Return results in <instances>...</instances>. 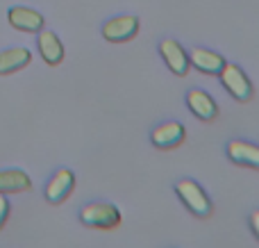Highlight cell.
I'll return each instance as SVG.
<instances>
[{
  "mask_svg": "<svg viewBox=\"0 0 259 248\" xmlns=\"http://www.w3.org/2000/svg\"><path fill=\"white\" fill-rule=\"evenodd\" d=\"M139 32V18L137 16H116L109 18L103 25V36L112 44H123V41L134 39Z\"/></svg>",
  "mask_w": 259,
  "mask_h": 248,
  "instance_id": "obj_4",
  "label": "cell"
},
{
  "mask_svg": "<svg viewBox=\"0 0 259 248\" xmlns=\"http://www.w3.org/2000/svg\"><path fill=\"white\" fill-rule=\"evenodd\" d=\"M228 157L234 164H241V167L259 169V146L250 144V141L232 139L228 144Z\"/></svg>",
  "mask_w": 259,
  "mask_h": 248,
  "instance_id": "obj_10",
  "label": "cell"
},
{
  "mask_svg": "<svg viewBox=\"0 0 259 248\" xmlns=\"http://www.w3.org/2000/svg\"><path fill=\"white\" fill-rule=\"evenodd\" d=\"M189 62L191 66H196L200 73H207V75H219L221 68L225 66V57L214 50L207 48H193L191 55H189Z\"/></svg>",
  "mask_w": 259,
  "mask_h": 248,
  "instance_id": "obj_9",
  "label": "cell"
},
{
  "mask_svg": "<svg viewBox=\"0 0 259 248\" xmlns=\"http://www.w3.org/2000/svg\"><path fill=\"white\" fill-rule=\"evenodd\" d=\"M39 53H41V57H44V62L50 64V66L62 64L64 46H62V41H59V36L55 34V32H50V30L39 32Z\"/></svg>",
  "mask_w": 259,
  "mask_h": 248,
  "instance_id": "obj_12",
  "label": "cell"
},
{
  "mask_svg": "<svg viewBox=\"0 0 259 248\" xmlns=\"http://www.w3.org/2000/svg\"><path fill=\"white\" fill-rule=\"evenodd\" d=\"M250 228H252V235L259 239V210L250 212Z\"/></svg>",
  "mask_w": 259,
  "mask_h": 248,
  "instance_id": "obj_16",
  "label": "cell"
},
{
  "mask_svg": "<svg viewBox=\"0 0 259 248\" xmlns=\"http://www.w3.org/2000/svg\"><path fill=\"white\" fill-rule=\"evenodd\" d=\"M32 62V53L23 46L16 48H9L0 53V75H9V73H16L21 68H25Z\"/></svg>",
  "mask_w": 259,
  "mask_h": 248,
  "instance_id": "obj_13",
  "label": "cell"
},
{
  "mask_svg": "<svg viewBox=\"0 0 259 248\" xmlns=\"http://www.w3.org/2000/svg\"><path fill=\"white\" fill-rule=\"evenodd\" d=\"M80 221L89 228H103V230H112L121 223V212L116 205L109 203H91L80 210Z\"/></svg>",
  "mask_w": 259,
  "mask_h": 248,
  "instance_id": "obj_2",
  "label": "cell"
},
{
  "mask_svg": "<svg viewBox=\"0 0 259 248\" xmlns=\"http://www.w3.org/2000/svg\"><path fill=\"white\" fill-rule=\"evenodd\" d=\"M32 180L21 169H5L0 171V194H18V191H30Z\"/></svg>",
  "mask_w": 259,
  "mask_h": 248,
  "instance_id": "obj_14",
  "label": "cell"
},
{
  "mask_svg": "<svg viewBox=\"0 0 259 248\" xmlns=\"http://www.w3.org/2000/svg\"><path fill=\"white\" fill-rule=\"evenodd\" d=\"M7 18H9V25H12L14 30L30 32V34L44 30V16H41L36 9H32V7H23V5L9 7Z\"/></svg>",
  "mask_w": 259,
  "mask_h": 248,
  "instance_id": "obj_6",
  "label": "cell"
},
{
  "mask_svg": "<svg viewBox=\"0 0 259 248\" xmlns=\"http://www.w3.org/2000/svg\"><path fill=\"white\" fill-rule=\"evenodd\" d=\"M175 191H178L180 200L184 203V208H187L189 212H193L196 217H209L211 214L209 196L205 194V189H202L196 180L184 178V180H180L178 185H175Z\"/></svg>",
  "mask_w": 259,
  "mask_h": 248,
  "instance_id": "obj_1",
  "label": "cell"
},
{
  "mask_svg": "<svg viewBox=\"0 0 259 248\" xmlns=\"http://www.w3.org/2000/svg\"><path fill=\"white\" fill-rule=\"evenodd\" d=\"M73 187H75V176H73V171L59 169V171L48 180V185H46V198L55 205L64 203V200L73 194Z\"/></svg>",
  "mask_w": 259,
  "mask_h": 248,
  "instance_id": "obj_7",
  "label": "cell"
},
{
  "mask_svg": "<svg viewBox=\"0 0 259 248\" xmlns=\"http://www.w3.org/2000/svg\"><path fill=\"white\" fill-rule=\"evenodd\" d=\"M184 135H187V130H184L182 123L168 121V123H161V126H157L155 130H152L150 141L157 146V148H175L178 144H182Z\"/></svg>",
  "mask_w": 259,
  "mask_h": 248,
  "instance_id": "obj_8",
  "label": "cell"
},
{
  "mask_svg": "<svg viewBox=\"0 0 259 248\" xmlns=\"http://www.w3.org/2000/svg\"><path fill=\"white\" fill-rule=\"evenodd\" d=\"M219 75H221V82H223L225 91H230V96H232V98L241 100V103L250 100L252 85H250V80H248V75L237 66V64L225 62V66L221 68Z\"/></svg>",
  "mask_w": 259,
  "mask_h": 248,
  "instance_id": "obj_3",
  "label": "cell"
},
{
  "mask_svg": "<svg viewBox=\"0 0 259 248\" xmlns=\"http://www.w3.org/2000/svg\"><path fill=\"white\" fill-rule=\"evenodd\" d=\"M187 105H189V109L200 118V121H211V118H216V114H219V107H216L214 98H211L207 91H202V89H191L189 91L187 94Z\"/></svg>",
  "mask_w": 259,
  "mask_h": 248,
  "instance_id": "obj_11",
  "label": "cell"
},
{
  "mask_svg": "<svg viewBox=\"0 0 259 248\" xmlns=\"http://www.w3.org/2000/svg\"><path fill=\"white\" fill-rule=\"evenodd\" d=\"M7 217H9V200L5 198V194H0V230H3Z\"/></svg>",
  "mask_w": 259,
  "mask_h": 248,
  "instance_id": "obj_15",
  "label": "cell"
},
{
  "mask_svg": "<svg viewBox=\"0 0 259 248\" xmlns=\"http://www.w3.org/2000/svg\"><path fill=\"white\" fill-rule=\"evenodd\" d=\"M159 53H161V59L166 62V66L170 68V73H175L178 77H184L189 73V66H191L189 55L175 39H164L161 41Z\"/></svg>",
  "mask_w": 259,
  "mask_h": 248,
  "instance_id": "obj_5",
  "label": "cell"
}]
</instances>
